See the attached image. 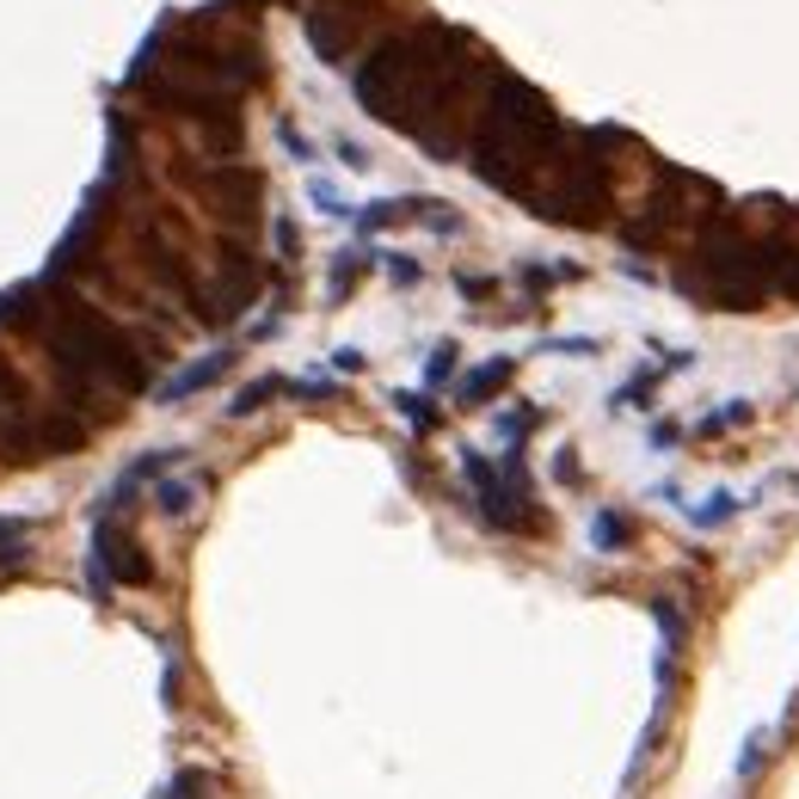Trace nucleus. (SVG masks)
<instances>
[{
    "instance_id": "nucleus-12",
    "label": "nucleus",
    "mask_w": 799,
    "mask_h": 799,
    "mask_svg": "<svg viewBox=\"0 0 799 799\" xmlns=\"http://www.w3.org/2000/svg\"><path fill=\"white\" fill-rule=\"evenodd\" d=\"M449 370H455V345H437V351L425 357V382H431V387L449 382Z\"/></svg>"
},
{
    "instance_id": "nucleus-7",
    "label": "nucleus",
    "mask_w": 799,
    "mask_h": 799,
    "mask_svg": "<svg viewBox=\"0 0 799 799\" xmlns=\"http://www.w3.org/2000/svg\"><path fill=\"white\" fill-rule=\"evenodd\" d=\"M277 387H283V382H271V375H265V382H253V387H240V394H234V406H227V418H253L259 406H265V400L277 394Z\"/></svg>"
},
{
    "instance_id": "nucleus-5",
    "label": "nucleus",
    "mask_w": 799,
    "mask_h": 799,
    "mask_svg": "<svg viewBox=\"0 0 799 799\" xmlns=\"http://www.w3.org/2000/svg\"><path fill=\"white\" fill-rule=\"evenodd\" d=\"M160 799H215V781H210V769H179Z\"/></svg>"
},
{
    "instance_id": "nucleus-2",
    "label": "nucleus",
    "mask_w": 799,
    "mask_h": 799,
    "mask_svg": "<svg viewBox=\"0 0 799 799\" xmlns=\"http://www.w3.org/2000/svg\"><path fill=\"white\" fill-rule=\"evenodd\" d=\"M227 363H234V357H227V351H210V357H203V363H191V370H179L173 382H160V400H166V406H173V400L198 394V387H210L215 375L227 370Z\"/></svg>"
},
{
    "instance_id": "nucleus-9",
    "label": "nucleus",
    "mask_w": 799,
    "mask_h": 799,
    "mask_svg": "<svg viewBox=\"0 0 799 799\" xmlns=\"http://www.w3.org/2000/svg\"><path fill=\"white\" fill-rule=\"evenodd\" d=\"M394 406H400V418H406L413 431H431V425H437V406H431L425 394H400Z\"/></svg>"
},
{
    "instance_id": "nucleus-3",
    "label": "nucleus",
    "mask_w": 799,
    "mask_h": 799,
    "mask_svg": "<svg viewBox=\"0 0 799 799\" xmlns=\"http://www.w3.org/2000/svg\"><path fill=\"white\" fill-rule=\"evenodd\" d=\"M198 493H203V479H160L154 510L160 517H191V510H198Z\"/></svg>"
},
{
    "instance_id": "nucleus-6",
    "label": "nucleus",
    "mask_w": 799,
    "mask_h": 799,
    "mask_svg": "<svg viewBox=\"0 0 799 799\" xmlns=\"http://www.w3.org/2000/svg\"><path fill=\"white\" fill-rule=\"evenodd\" d=\"M26 542H31V523L0 517V566H26Z\"/></svg>"
},
{
    "instance_id": "nucleus-11",
    "label": "nucleus",
    "mask_w": 799,
    "mask_h": 799,
    "mask_svg": "<svg viewBox=\"0 0 799 799\" xmlns=\"http://www.w3.org/2000/svg\"><path fill=\"white\" fill-rule=\"evenodd\" d=\"M590 542H597V547H615V542H627V523H621V517H609V510H603V517L590 523Z\"/></svg>"
},
{
    "instance_id": "nucleus-10",
    "label": "nucleus",
    "mask_w": 799,
    "mask_h": 799,
    "mask_svg": "<svg viewBox=\"0 0 799 799\" xmlns=\"http://www.w3.org/2000/svg\"><path fill=\"white\" fill-rule=\"evenodd\" d=\"M775 290L799 295V246H787V253H781V265H775Z\"/></svg>"
},
{
    "instance_id": "nucleus-13",
    "label": "nucleus",
    "mask_w": 799,
    "mask_h": 799,
    "mask_svg": "<svg viewBox=\"0 0 799 799\" xmlns=\"http://www.w3.org/2000/svg\"><path fill=\"white\" fill-rule=\"evenodd\" d=\"M745 418H750V413H745V400H732L726 413H707V418H701V431L714 437V431H726V425H745Z\"/></svg>"
},
{
    "instance_id": "nucleus-8",
    "label": "nucleus",
    "mask_w": 799,
    "mask_h": 799,
    "mask_svg": "<svg viewBox=\"0 0 799 799\" xmlns=\"http://www.w3.org/2000/svg\"><path fill=\"white\" fill-rule=\"evenodd\" d=\"M732 510H738L732 493H714V498H701V510H689V523H695V529H714V523H726Z\"/></svg>"
},
{
    "instance_id": "nucleus-4",
    "label": "nucleus",
    "mask_w": 799,
    "mask_h": 799,
    "mask_svg": "<svg viewBox=\"0 0 799 799\" xmlns=\"http://www.w3.org/2000/svg\"><path fill=\"white\" fill-rule=\"evenodd\" d=\"M505 382H510V357H498V363H486V370L467 375V382H462V400H493Z\"/></svg>"
},
{
    "instance_id": "nucleus-1",
    "label": "nucleus",
    "mask_w": 799,
    "mask_h": 799,
    "mask_svg": "<svg viewBox=\"0 0 799 799\" xmlns=\"http://www.w3.org/2000/svg\"><path fill=\"white\" fill-rule=\"evenodd\" d=\"M118 578V585H148L154 578V566H148L142 542L123 529H111V517L93 523V590L105 597V585Z\"/></svg>"
}]
</instances>
